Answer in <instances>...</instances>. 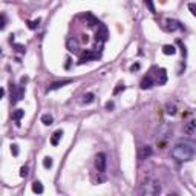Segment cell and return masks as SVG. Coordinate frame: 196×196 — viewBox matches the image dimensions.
I'll return each instance as SVG.
<instances>
[{
  "instance_id": "29",
  "label": "cell",
  "mask_w": 196,
  "mask_h": 196,
  "mask_svg": "<svg viewBox=\"0 0 196 196\" xmlns=\"http://www.w3.org/2000/svg\"><path fill=\"white\" fill-rule=\"evenodd\" d=\"M114 107H115V103H114V101H107V103H106V110H112Z\"/></svg>"
},
{
  "instance_id": "31",
  "label": "cell",
  "mask_w": 196,
  "mask_h": 196,
  "mask_svg": "<svg viewBox=\"0 0 196 196\" xmlns=\"http://www.w3.org/2000/svg\"><path fill=\"white\" fill-rule=\"evenodd\" d=\"M188 9H190V11H192V14L195 15V14H196V6H195V3H190V5H188Z\"/></svg>"
},
{
  "instance_id": "10",
  "label": "cell",
  "mask_w": 196,
  "mask_h": 196,
  "mask_svg": "<svg viewBox=\"0 0 196 196\" xmlns=\"http://www.w3.org/2000/svg\"><path fill=\"white\" fill-rule=\"evenodd\" d=\"M61 137H63V130H61V129L55 130V132L52 133V137H51V144H52V146H57L58 143H60V139H61Z\"/></svg>"
},
{
  "instance_id": "35",
  "label": "cell",
  "mask_w": 196,
  "mask_h": 196,
  "mask_svg": "<svg viewBox=\"0 0 196 196\" xmlns=\"http://www.w3.org/2000/svg\"><path fill=\"white\" fill-rule=\"evenodd\" d=\"M0 52H2V48H0Z\"/></svg>"
},
{
  "instance_id": "9",
  "label": "cell",
  "mask_w": 196,
  "mask_h": 196,
  "mask_svg": "<svg viewBox=\"0 0 196 196\" xmlns=\"http://www.w3.org/2000/svg\"><path fill=\"white\" fill-rule=\"evenodd\" d=\"M184 132H185V135L193 137L195 132H196V123L195 121H188V123L185 124V127H184Z\"/></svg>"
},
{
  "instance_id": "24",
  "label": "cell",
  "mask_w": 196,
  "mask_h": 196,
  "mask_svg": "<svg viewBox=\"0 0 196 196\" xmlns=\"http://www.w3.org/2000/svg\"><path fill=\"white\" fill-rule=\"evenodd\" d=\"M43 167H45V169H51V167H52V158H51V156H46V158L43 160Z\"/></svg>"
},
{
  "instance_id": "16",
  "label": "cell",
  "mask_w": 196,
  "mask_h": 196,
  "mask_svg": "<svg viewBox=\"0 0 196 196\" xmlns=\"http://www.w3.org/2000/svg\"><path fill=\"white\" fill-rule=\"evenodd\" d=\"M162 52L165 55H173L176 52V48L173 46V45H165V46H162Z\"/></svg>"
},
{
  "instance_id": "7",
  "label": "cell",
  "mask_w": 196,
  "mask_h": 196,
  "mask_svg": "<svg viewBox=\"0 0 196 196\" xmlns=\"http://www.w3.org/2000/svg\"><path fill=\"white\" fill-rule=\"evenodd\" d=\"M69 83H72V80H70V78H68V80H61V81H55V83H52V84L48 87L46 92H51V91L60 89V87H63V86H66V84H69Z\"/></svg>"
},
{
  "instance_id": "13",
  "label": "cell",
  "mask_w": 196,
  "mask_h": 196,
  "mask_svg": "<svg viewBox=\"0 0 196 196\" xmlns=\"http://www.w3.org/2000/svg\"><path fill=\"white\" fill-rule=\"evenodd\" d=\"M152 155V147L150 146H144V147H141L139 150V160H147V156Z\"/></svg>"
},
{
  "instance_id": "28",
  "label": "cell",
  "mask_w": 196,
  "mask_h": 196,
  "mask_svg": "<svg viewBox=\"0 0 196 196\" xmlns=\"http://www.w3.org/2000/svg\"><path fill=\"white\" fill-rule=\"evenodd\" d=\"M11 153L14 156L19 155V146H17V144H11Z\"/></svg>"
},
{
  "instance_id": "2",
  "label": "cell",
  "mask_w": 196,
  "mask_h": 196,
  "mask_svg": "<svg viewBox=\"0 0 196 196\" xmlns=\"http://www.w3.org/2000/svg\"><path fill=\"white\" fill-rule=\"evenodd\" d=\"M139 193L144 196H155V195H160L161 193V184L158 179L155 178H146L141 184V188H139Z\"/></svg>"
},
{
  "instance_id": "4",
  "label": "cell",
  "mask_w": 196,
  "mask_h": 196,
  "mask_svg": "<svg viewBox=\"0 0 196 196\" xmlns=\"http://www.w3.org/2000/svg\"><path fill=\"white\" fill-rule=\"evenodd\" d=\"M106 165H107V160H106V155L104 153H98L95 156V167L100 173L106 172Z\"/></svg>"
},
{
  "instance_id": "26",
  "label": "cell",
  "mask_w": 196,
  "mask_h": 196,
  "mask_svg": "<svg viewBox=\"0 0 196 196\" xmlns=\"http://www.w3.org/2000/svg\"><path fill=\"white\" fill-rule=\"evenodd\" d=\"M144 3H146V6L149 8V11L155 14V6H153V2H152V0H144Z\"/></svg>"
},
{
  "instance_id": "22",
  "label": "cell",
  "mask_w": 196,
  "mask_h": 196,
  "mask_svg": "<svg viewBox=\"0 0 196 196\" xmlns=\"http://www.w3.org/2000/svg\"><path fill=\"white\" fill-rule=\"evenodd\" d=\"M40 22H42L40 19H37V20H32V22H28V28L34 31V29H37V28H38V25H40Z\"/></svg>"
},
{
  "instance_id": "11",
  "label": "cell",
  "mask_w": 196,
  "mask_h": 196,
  "mask_svg": "<svg viewBox=\"0 0 196 196\" xmlns=\"http://www.w3.org/2000/svg\"><path fill=\"white\" fill-rule=\"evenodd\" d=\"M156 83L160 84V86H162V84H165L167 83V70L165 69H160L158 70V80H156Z\"/></svg>"
},
{
  "instance_id": "1",
  "label": "cell",
  "mask_w": 196,
  "mask_h": 196,
  "mask_svg": "<svg viewBox=\"0 0 196 196\" xmlns=\"http://www.w3.org/2000/svg\"><path fill=\"white\" fill-rule=\"evenodd\" d=\"M172 158L178 162L190 161L195 156V144L190 141H179L172 149Z\"/></svg>"
},
{
  "instance_id": "27",
  "label": "cell",
  "mask_w": 196,
  "mask_h": 196,
  "mask_svg": "<svg viewBox=\"0 0 196 196\" xmlns=\"http://www.w3.org/2000/svg\"><path fill=\"white\" fill-rule=\"evenodd\" d=\"M28 175H29V169H28L26 165H23V167L20 169V176H22V178H26Z\"/></svg>"
},
{
  "instance_id": "17",
  "label": "cell",
  "mask_w": 196,
  "mask_h": 196,
  "mask_svg": "<svg viewBox=\"0 0 196 196\" xmlns=\"http://www.w3.org/2000/svg\"><path fill=\"white\" fill-rule=\"evenodd\" d=\"M93 100H95V95H93L92 92H87V93H84L83 95V104H89V103H92Z\"/></svg>"
},
{
  "instance_id": "5",
  "label": "cell",
  "mask_w": 196,
  "mask_h": 196,
  "mask_svg": "<svg viewBox=\"0 0 196 196\" xmlns=\"http://www.w3.org/2000/svg\"><path fill=\"white\" fill-rule=\"evenodd\" d=\"M97 42H107L109 38V32H107V28L106 25L103 23H98V31H97Z\"/></svg>"
},
{
  "instance_id": "34",
  "label": "cell",
  "mask_w": 196,
  "mask_h": 196,
  "mask_svg": "<svg viewBox=\"0 0 196 196\" xmlns=\"http://www.w3.org/2000/svg\"><path fill=\"white\" fill-rule=\"evenodd\" d=\"M3 95H5V89H3V87H0V100L3 98Z\"/></svg>"
},
{
  "instance_id": "12",
  "label": "cell",
  "mask_w": 196,
  "mask_h": 196,
  "mask_svg": "<svg viewBox=\"0 0 196 196\" xmlns=\"http://www.w3.org/2000/svg\"><path fill=\"white\" fill-rule=\"evenodd\" d=\"M66 46H68L69 52H78V42L75 38H69L68 43H66Z\"/></svg>"
},
{
  "instance_id": "30",
  "label": "cell",
  "mask_w": 196,
  "mask_h": 196,
  "mask_svg": "<svg viewBox=\"0 0 196 196\" xmlns=\"http://www.w3.org/2000/svg\"><path fill=\"white\" fill-rule=\"evenodd\" d=\"M14 48H15L19 52H22V54H25V51H26V48H25L23 45H14Z\"/></svg>"
},
{
  "instance_id": "3",
  "label": "cell",
  "mask_w": 196,
  "mask_h": 196,
  "mask_svg": "<svg viewBox=\"0 0 196 196\" xmlns=\"http://www.w3.org/2000/svg\"><path fill=\"white\" fill-rule=\"evenodd\" d=\"M23 95H25L23 86H14V84H11V101H12V104H15L17 101L23 100Z\"/></svg>"
},
{
  "instance_id": "15",
  "label": "cell",
  "mask_w": 196,
  "mask_h": 196,
  "mask_svg": "<svg viewBox=\"0 0 196 196\" xmlns=\"http://www.w3.org/2000/svg\"><path fill=\"white\" fill-rule=\"evenodd\" d=\"M23 115H25V110H23V109H15V110L12 112V120H14V121L19 124V121L23 118Z\"/></svg>"
},
{
  "instance_id": "33",
  "label": "cell",
  "mask_w": 196,
  "mask_h": 196,
  "mask_svg": "<svg viewBox=\"0 0 196 196\" xmlns=\"http://www.w3.org/2000/svg\"><path fill=\"white\" fill-rule=\"evenodd\" d=\"M64 68H66V69H69V68H70V58H68V60H66V64H64Z\"/></svg>"
},
{
  "instance_id": "32",
  "label": "cell",
  "mask_w": 196,
  "mask_h": 196,
  "mask_svg": "<svg viewBox=\"0 0 196 196\" xmlns=\"http://www.w3.org/2000/svg\"><path fill=\"white\" fill-rule=\"evenodd\" d=\"M138 69H139V63H135V64L130 66V70H132V72H135V70H138Z\"/></svg>"
},
{
  "instance_id": "20",
  "label": "cell",
  "mask_w": 196,
  "mask_h": 196,
  "mask_svg": "<svg viewBox=\"0 0 196 196\" xmlns=\"http://www.w3.org/2000/svg\"><path fill=\"white\" fill-rule=\"evenodd\" d=\"M167 114H169V115H175V114H176V104L170 103V101L167 103Z\"/></svg>"
},
{
  "instance_id": "18",
  "label": "cell",
  "mask_w": 196,
  "mask_h": 196,
  "mask_svg": "<svg viewBox=\"0 0 196 196\" xmlns=\"http://www.w3.org/2000/svg\"><path fill=\"white\" fill-rule=\"evenodd\" d=\"M32 192H34V193H38V195L43 193V185H42L40 181H34V182H32Z\"/></svg>"
},
{
  "instance_id": "25",
  "label": "cell",
  "mask_w": 196,
  "mask_h": 196,
  "mask_svg": "<svg viewBox=\"0 0 196 196\" xmlns=\"http://www.w3.org/2000/svg\"><path fill=\"white\" fill-rule=\"evenodd\" d=\"M5 26H6V15H5V14H0V31L5 29Z\"/></svg>"
},
{
  "instance_id": "19",
  "label": "cell",
  "mask_w": 196,
  "mask_h": 196,
  "mask_svg": "<svg viewBox=\"0 0 196 196\" xmlns=\"http://www.w3.org/2000/svg\"><path fill=\"white\" fill-rule=\"evenodd\" d=\"M42 123L45 126H51L54 123V118H52V115H49V114H45V115L42 116Z\"/></svg>"
},
{
  "instance_id": "21",
  "label": "cell",
  "mask_w": 196,
  "mask_h": 196,
  "mask_svg": "<svg viewBox=\"0 0 196 196\" xmlns=\"http://www.w3.org/2000/svg\"><path fill=\"white\" fill-rule=\"evenodd\" d=\"M84 17H86V19L89 20V26H95V25H98V20H97V19L93 17L92 14H89V12H87V14H86Z\"/></svg>"
},
{
  "instance_id": "6",
  "label": "cell",
  "mask_w": 196,
  "mask_h": 196,
  "mask_svg": "<svg viewBox=\"0 0 196 196\" xmlns=\"http://www.w3.org/2000/svg\"><path fill=\"white\" fill-rule=\"evenodd\" d=\"M165 31H176V29H181V31H184V26L179 23L178 20H172V19H167L165 20Z\"/></svg>"
},
{
  "instance_id": "14",
  "label": "cell",
  "mask_w": 196,
  "mask_h": 196,
  "mask_svg": "<svg viewBox=\"0 0 196 196\" xmlns=\"http://www.w3.org/2000/svg\"><path fill=\"white\" fill-rule=\"evenodd\" d=\"M153 86V78L147 75V77H144L143 80H141V89H150Z\"/></svg>"
},
{
  "instance_id": "8",
  "label": "cell",
  "mask_w": 196,
  "mask_h": 196,
  "mask_svg": "<svg viewBox=\"0 0 196 196\" xmlns=\"http://www.w3.org/2000/svg\"><path fill=\"white\" fill-rule=\"evenodd\" d=\"M98 57H100V54H95V52H87V54H84V55L80 58L78 64H84L86 61H91V60H98Z\"/></svg>"
},
{
  "instance_id": "23",
  "label": "cell",
  "mask_w": 196,
  "mask_h": 196,
  "mask_svg": "<svg viewBox=\"0 0 196 196\" xmlns=\"http://www.w3.org/2000/svg\"><path fill=\"white\" fill-rule=\"evenodd\" d=\"M126 89V86H124V83H118V86H116L115 89H114V95H118L120 92H123Z\"/></svg>"
}]
</instances>
